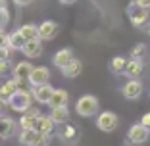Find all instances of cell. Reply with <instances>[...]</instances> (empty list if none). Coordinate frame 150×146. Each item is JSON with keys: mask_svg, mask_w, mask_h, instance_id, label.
Wrapping results in <instances>:
<instances>
[{"mask_svg": "<svg viewBox=\"0 0 150 146\" xmlns=\"http://www.w3.org/2000/svg\"><path fill=\"white\" fill-rule=\"evenodd\" d=\"M33 100H35V98H33V92H31V90L19 89V90H16V92L8 98V106H10V110L23 114V111H27L29 108L33 106Z\"/></svg>", "mask_w": 150, "mask_h": 146, "instance_id": "obj_1", "label": "cell"}, {"mask_svg": "<svg viewBox=\"0 0 150 146\" xmlns=\"http://www.w3.org/2000/svg\"><path fill=\"white\" fill-rule=\"evenodd\" d=\"M98 110H100V102L93 94H83L77 100V104H75V111L81 117H93V115L98 114Z\"/></svg>", "mask_w": 150, "mask_h": 146, "instance_id": "obj_2", "label": "cell"}, {"mask_svg": "<svg viewBox=\"0 0 150 146\" xmlns=\"http://www.w3.org/2000/svg\"><path fill=\"white\" fill-rule=\"evenodd\" d=\"M127 16H129V21L135 27H142L148 21V8H142V6L137 4V0H133L127 8Z\"/></svg>", "mask_w": 150, "mask_h": 146, "instance_id": "obj_3", "label": "cell"}, {"mask_svg": "<svg viewBox=\"0 0 150 146\" xmlns=\"http://www.w3.org/2000/svg\"><path fill=\"white\" fill-rule=\"evenodd\" d=\"M119 125V117L114 114V111H100L96 115V127L104 133H112L115 131Z\"/></svg>", "mask_w": 150, "mask_h": 146, "instance_id": "obj_4", "label": "cell"}, {"mask_svg": "<svg viewBox=\"0 0 150 146\" xmlns=\"http://www.w3.org/2000/svg\"><path fill=\"white\" fill-rule=\"evenodd\" d=\"M150 137V129L144 127L142 123H135L129 127L127 131V140L131 142V144H144L146 140H148Z\"/></svg>", "mask_w": 150, "mask_h": 146, "instance_id": "obj_5", "label": "cell"}, {"mask_svg": "<svg viewBox=\"0 0 150 146\" xmlns=\"http://www.w3.org/2000/svg\"><path fill=\"white\" fill-rule=\"evenodd\" d=\"M58 33H60V25L56 21H52V19H44L39 25V39H42V40L56 39Z\"/></svg>", "mask_w": 150, "mask_h": 146, "instance_id": "obj_6", "label": "cell"}, {"mask_svg": "<svg viewBox=\"0 0 150 146\" xmlns=\"http://www.w3.org/2000/svg\"><path fill=\"white\" fill-rule=\"evenodd\" d=\"M54 90L56 89H52L50 83H44V85H39V87H33L31 92H33V98L39 104H50V98H52Z\"/></svg>", "mask_w": 150, "mask_h": 146, "instance_id": "obj_7", "label": "cell"}, {"mask_svg": "<svg viewBox=\"0 0 150 146\" xmlns=\"http://www.w3.org/2000/svg\"><path fill=\"white\" fill-rule=\"evenodd\" d=\"M121 92H123V96L127 98V100H137V98L142 94V83L139 81V77L137 79H129L127 83L123 85Z\"/></svg>", "mask_w": 150, "mask_h": 146, "instance_id": "obj_8", "label": "cell"}, {"mask_svg": "<svg viewBox=\"0 0 150 146\" xmlns=\"http://www.w3.org/2000/svg\"><path fill=\"white\" fill-rule=\"evenodd\" d=\"M21 52L25 54V58H40L44 52V46H42V39H33V40H27L23 44Z\"/></svg>", "mask_w": 150, "mask_h": 146, "instance_id": "obj_9", "label": "cell"}, {"mask_svg": "<svg viewBox=\"0 0 150 146\" xmlns=\"http://www.w3.org/2000/svg\"><path fill=\"white\" fill-rule=\"evenodd\" d=\"M50 81V69L44 66H39L33 69V73L29 75V83H31V87H39V85H44Z\"/></svg>", "mask_w": 150, "mask_h": 146, "instance_id": "obj_10", "label": "cell"}, {"mask_svg": "<svg viewBox=\"0 0 150 146\" xmlns=\"http://www.w3.org/2000/svg\"><path fill=\"white\" fill-rule=\"evenodd\" d=\"M73 60H75V56H73V50H71V48H60L56 54H54L52 63L56 67H60V69H62V67H66L67 63L73 62Z\"/></svg>", "mask_w": 150, "mask_h": 146, "instance_id": "obj_11", "label": "cell"}, {"mask_svg": "<svg viewBox=\"0 0 150 146\" xmlns=\"http://www.w3.org/2000/svg\"><path fill=\"white\" fill-rule=\"evenodd\" d=\"M33 69H35V67H33V63L25 60V62L16 63V66H13V69H12V73H13V77H16V79H29V75L33 73Z\"/></svg>", "mask_w": 150, "mask_h": 146, "instance_id": "obj_12", "label": "cell"}, {"mask_svg": "<svg viewBox=\"0 0 150 146\" xmlns=\"http://www.w3.org/2000/svg\"><path fill=\"white\" fill-rule=\"evenodd\" d=\"M142 69H144L142 60H135V58H131V60L127 62V67H125L123 75H127L129 79H137V77L142 73Z\"/></svg>", "mask_w": 150, "mask_h": 146, "instance_id": "obj_13", "label": "cell"}, {"mask_svg": "<svg viewBox=\"0 0 150 146\" xmlns=\"http://www.w3.org/2000/svg\"><path fill=\"white\" fill-rule=\"evenodd\" d=\"M54 119L50 117V114L48 115H39L37 117V125H35V129L39 131V133H44V135H50L54 131Z\"/></svg>", "mask_w": 150, "mask_h": 146, "instance_id": "obj_14", "label": "cell"}, {"mask_svg": "<svg viewBox=\"0 0 150 146\" xmlns=\"http://www.w3.org/2000/svg\"><path fill=\"white\" fill-rule=\"evenodd\" d=\"M50 117L54 119L56 125H64L69 119V110H67V106H54L50 110Z\"/></svg>", "mask_w": 150, "mask_h": 146, "instance_id": "obj_15", "label": "cell"}, {"mask_svg": "<svg viewBox=\"0 0 150 146\" xmlns=\"http://www.w3.org/2000/svg\"><path fill=\"white\" fill-rule=\"evenodd\" d=\"M16 90H19V85H18V79H16V77L10 79V81H4V83L0 85V98L8 102V98L12 96Z\"/></svg>", "mask_w": 150, "mask_h": 146, "instance_id": "obj_16", "label": "cell"}, {"mask_svg": "<svg viewBox=\"0 0 150 146\" xmlns=\"http://www.w3.org/2000/svg\"><path fill=\"white\" fill-rule=\"evenodd\" d=\"M13 131H16V121L8 115H2L0 117V138H8Z\"/></svg>", "mask_w": 150, "mask_h": 146, "instance_id": "obj_17", "label": "cell"}, {"mask_svg": "<svg viewBox=\"0 0 150 146\" xmlns=\"http://www.w3.org/2000/svg\"><path fill=\"white\" fill-rule=\"evenodd\" d=\"M81 71H83V63L75 58L73 62H69L66 67H62V73H64V77H67V79H75V77L79 75Z\"/></svg>", "mask_w": 150, "mask_h": 146, "instance_id": "obj_18", "label": "cell"}, {"mask_svg": "<svg viewBox=\"0 0 150 146\" xmlns=\"http://www.w3.org/2000/svg\"><path fill=\"white\" fill-rule=\"evenodd\" d=\"M67 100H69V94H67V90L64 89H56L52 94V98H50V108L54 106H67Z\"/></svg>", "mask_w": 150, "mask_h": 146, "instance_id": "obj_19", "label": "cell"}, {"mask_svg": "<svg viewBox=\"0 0 150 146\" xmlns=\"http://www.w3.org/2000/svg\"><path fill=\"white\" fill-rule=\"evenodd\" d=\"M25 42H27V39L23 37V33L19 31V29L10 33V48H12V50H21Z\"/></svg>", "mask_w": 150, "mask_h": 146, "instance_id": "obj_20", "label": "cell"}, {"mask_svg": "<svg viewBox=\"0 0 150 146\" xmlns=\"http://www.w3.org/2000/svg\"><path fill=\"white\" fill-rule=\"evenodd\" d=\"M19 31L23 33V37H25L27 40L39 39V25H35V23H25V25L19 27Z\"/></svg>", "mask_w": 150, "mask_h": 146, "instance_id": "obj_21", "label": "cell"}, {"mask_svg": "<svg viewBox=\"0 0 150 146\" xmlns=\"http://www.w3.org/2000/svg\"><path fill=\"white\" fill-rule=\"evenodd\" d=\"M37 137V129H21L19 131V142L23 146H31Z\"/></svg>", "mask_w": 150, "mask_h": 146, "instance_id": "obj_22", "label": "cell"}, {"mask_svg": "<svg viewBox=\"0 0 150 146\" xmlns=\"http://www.w3.org/2000/svg\"><path fill=\"white\" fill-rule=\"evenodd\" d=\"M127 58H123V56H115V58H112V62H110V69L114 71V73H123L125 71V67H127Z\"/></svg>", "mask_w": 150, "mask_h": 146, "instance_id": "obj_23", "label": "cell"}, {"mask_svg": "<svg viewBox=\"0 0 150 146\" xmlns=\"http://www.w3.org/2000/svg\"><path fill=\"white\" fill-rule=\"evenodd\" d=\"M60 135H62V140H66V142H75L77 140V129H75L73 125H66Z\"/></svg>", "mask_w": 150, "mask_h": 146, "instance_id": "obj_24", "label": "cell"}, {"mask_svg": "<svg viewBox=\"0 0 150 146\" xmlns=\"http://www.w3.org/2000/svg\"><path fill=\"white\" fill-rule=\"evenodd\" d=\"M144 54H146V44H142V42L141 44H135L131 48V58H135V60H141Z\"/></svg>", "mask_w": 150, "mask_h": 146, "instance_id": "obj_25", "label": "cell"}, {"mask_svg": "<svg viewBox=\"0 0 150 146\" xmlns=\"http://www.w3.org/2000/svg\"><path fill=\"white\" fill-rule=\"evenodd\" d=\"M8 23H10V12H8V8H0V31H6Z\"/></svg>", "mask_w": 150, "mask_h": 146, "instance_id": "obj_26", "label": "cell"}, {"mask_svg": "<svg viewBox=\"0 0 150 146\" xmlns=\"http://www.w3.org/2000/svg\"><path fill=\"white\" fill-rule=\"evenodd\" d=\"M31 146H48V135L37 131V137H35V140H33Z\"/></svg>", "mask_w": 150, "mask_h": 146, "instance_id": "obj_27", "label": "cell"}, {"mask_svg": "<svg viewBox=\"0 0 150 146\" xmlns=\"http://www.w3.org/2000/svg\"><path fill=\"white\" fill-rule=\"evenodd\" d=\"M10 48V33L6 31H0V48Z\"/></svg>", "mask_w": 150, "mask_h": 146, "instance_id": "obj_28", "label": "cell"}, {"mask_svg": "<svg viewBox=\"0 0 150 146\" xmlns=\"http://www.w3.org/2000/svg\"><path fill=\"white\" fill-rule=\"evenodd\" d=\"M10 67H12L10 58H6V60H0V73H6V71H10ZM12 69H13V67H12Z\"/></svg>", "mask_w": 150, "mask_h": 146, "instance_id": "obj_29", "label": "cell"}, {"mask_svg": "<svg viewBox=\"0 0 150 146\" xmlns=\"http://www.w3.org/2000/svg\"><path fill=\"white\" fill-rule=\"evenodd\" d=\"M13 4L18 6V8H25V6L33 4V0H13Z\"/></svg>", "mask_w": 150, "mask_h": 146, "instance_id": "obj_30", "label": "cell"}, {"mask_svg": "<svg viewBox=\"0 0 150 146\" xmlns=\"http://www.w3.org/2000/svg\"><path fill=\"white\" fill-rule=\"evenodd\" d=\"M141 123L144 125V127H148V129H150V111H146V114L141 117Z\"/></svg>", "mask_w": 150, "mask_h": 146, "instance_id": "obj_31", "label": "cell"}, {"mask_svg": "<svg viewBox=\"0 0 150 146\" xmlns=\"http://www.w3.org/2000/svg\"><path fill=\"white\" fill-rule=\"evenodd\" d=\"M6 108H10V106H8V102L0 98V117H2V115L6 114Z\"/></svg>", "mask_w": 150, "mask_h": 146, "instance_id": "obj_32", "label": "cell"}, {"mask_svg": "<svg viewBox=\"0 0 150 146\" xmlns=\"http://www.w3.org/2000/svg\"><path fill=\"white\" fill-rule=\"evenodd\" d=\"M6 58H10L8 46H6V48H0V60H6Z\"/></svg>", "mask_w": 150, "mask_h": 146, "instance_id": "obj_33", "label": "cell"}, {"mask_svg": "<svg viewBox=\"0 0 150 146\" xmlns=\"http://www.w3.org/2000/svg\"><path fill=\"white\" fill-rule=\"evenodd\" d=\"M137 4L142 6V8H148L150 10V0H137Z\"/></svg>", "mask_w": 150, "mask_h": 146, "instance_id": "obj_34", "label": "cell"}, {"mask_svg": "<svg viewBox=\"0 0 150 146\" xmlns=\"http://www.w3.org/2000/svg\"><path fill=\"white\" fill-rule=\"evenodd\" d=\"M60 4H64V6H71V4H75L77 0H58Z\"/></svg>", "mask_w": 150, "mask_h": 146, "instance_id": "obj_35", "label": "cell"}, {"mask_svg": "<svg viewBox=\"0 0 150 146\" xmlns=\"http://www.w3.org/2000/svg\"><path fill=\"white\" fill-rule=\"evenodd\" d=\"M0 8H8V4H6V0H0Z\"/></svg>", "mask_w": 150, "mask_h": 146, "instance_id": "obj_36", "label": "cell"}, {"mask_svg": "<svg viewBox=\"0 0 150 146\" xmlns=\"http://www.w3.org/2000/svg\"><path fill=\"white\" fill-rule=\"evenodd\" d=\"M148 35H150V25H148Z\"/></svg>", "mask_w": 150, "mask_h": 146, "instance_id": "obj_37", "label": "cell"}]
</instances>
